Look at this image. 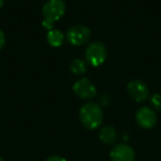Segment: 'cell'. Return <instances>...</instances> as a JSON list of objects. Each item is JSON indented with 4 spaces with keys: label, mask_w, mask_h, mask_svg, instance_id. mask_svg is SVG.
I'll return each instance as SVG.
<instances>
[{
    "label": "cell",
    "mask_w": 161,
    "mask_h": 161,
    "mask_svg": "<svg viewBox=\"0 0 161 161\" xmlns=\"http://www.w3.org/2000/svg\"><path fill=\"white\" fill-rule=\"evenodd\" d=\"M45 161H66V160L60 156H52V157H49Z\"/></svg>",
    "instance_id": "14"
},
{
    "label": "cell",
    "mask_w": 161,
    "mask_h": 161,
    "mask_svg": "<svg viewBox=\"0 0 161 161\" xmlns=\"http://www.w3.org/2000/svg\"><path fill=\"white\" fill-rule=\"evenodd\" d=\"M0 161H3V158H1V157H0Z\"/></svg>",
    "instance_id": "16"
},
{
    "label": "cell",
    "mask_w": 161,
    "mask_h": 161,
    "mask_svg": "<svg viewBox=\"0 0 161 161\" xmlns=\"http://www.w3.org/2000/svg\"><path fill=\"white\" fill-rule=\"evenodd\" d=\"M135 118L136 121L141 128L143 129H151L156 126L157 120H158V117L157 114L152 108L150 107H140L136 112L135 115Z\"/></svg>",
    "instance_id": "6"
},
{
    "label": "cell",
    "mask_w": 161,
    "mask_h": 161,
    "mask_svg": "<svg viewBox=\"0 0 161 161\" xmlns=\"http://www.w3.org/2000/svg\"><path fill=\"white\" fill-rule=\"evenodd\" d=\"M150 104L157 110H161V95L153 94L150 98Z\"/></svg>",
    "instance_id": "12"
},
{
    "label": "cell",
    "mask_w": 161,
    "mask_h": 161,
    "mask_svg": "<svg viewBox=\"0 0 161 161\" xmlns=\"http://www.w3.org/2000/svg\"><path fill=\"white\" fill-rule=\"evenodd\" d=\"M106 58H107V49L105 44L99 41L91 43L85 51V58L88 64L92 66H101L105 62Z\"/></svg>",
    "instance_id": "3"
},
{
    "label": "cell",
    "mask_w": 161,
    "mask_h": 161,
    "mask_svg": "<svg viewBox=\"0 0 161 161\" xmlns=\"http://www.w3.org/2000/svg\"><path fill=\"white\" fill-rule=\"evenodd\" d=\"M69 69L75 75H82L87 69V65H86L85 61L80 60V58H74L69 64Z\"/></svg>",
    "instance_id": "11"
},
{
    "label": "cell",
    "mask_w": 161,
    "mask_h": 161,
    "mask_svg": "<svg viewBox=\"0 0 161 161\" xmlns=\"http://www.w3.org/2000/svg\"><path fill=\"white\" fill-rule=\"evenodd\" d=\"M72 88H73L74 94L83 101H90L97 95L96 86L94 85L92 80H90L86 77L80 78L76 80L72 86Z\"/></svg>",
    "instance_id": "5"
},
{
    "label": "cell",
    "mask_w": 161,
    "mask_h": 161,
    "mask_svg": "<svg viewBox=\"0 0 161 161\" xmlns=\"http://www.w3.org/2000/svg\"><path fill=\"white\" fill-rule=\"evenodd\" d=\"M99 139L105 145H114L117 140V130L113 126H105L99 130Z\"/></svg>",
    "instance_id": "9"
},
{
    "label": "cell",
    "mask_w": 161,
    "mask_h": 161,
    "mask_svg": "<svg viewBox=\"0 0 161 161\" xmlns=\"http://www.w3.org/2000/svg\"><path fill=\"white\" fill-rule=\"evenodd\" d=\"M6 44V36H5V33L1 29H0V50L3 49Z\"/></svg>",
    "instance_id": "13"
},
{
    "label": "cell",
    "mask_w": 161,
    "mask_h": 161,
    "mask_svg": "<svg viewBox=\"0 0 161 161\" xmlns=\"http://www.w3.org/2000/svg\"><path fill=\"white\" fill-rule=\"evenodd\" d=\"M66 5L63 0H47L42 8V27L47 30L53 29V25L65 14Z\"/></svg>",
    "instance_id": "2"
},
{
    "label": "cell",
    "mask_w": 161,
    "mask_h": 161,
    "mask_svg": "<svg viewBox=\"0 0 161 161\" xmlns=\"http://www.w3.org/2000/svg\"><path fill=\"white\" fill-rule=\"evenodd\" d=\"M78 117H80L82 125L86 129L94 130L97 129L102 125L104 119V114L101 105L94 103V102H90V103L84 104L80 108Z\"/></svg>",
    "instance_id": "1"
},
{
    "label": "cell",
    "mask_w": 161,
    "mask_h": 161,
    "mask_svg": "<svg viewBox=\"0 0 161 161\" xmlns=\"http://www.w3.org/2000/svg\"><path fill=\"white\" fill-rule=\"evenodd\" d=\"M127 92L130 98L134 99L137 103L145 102L149 97V88L143 82L139 80H130L127 85Z\"/></svg>",
    "instance_id": "7"
},
{
    "label": "cell",
    "mask_w": 161,
    "mask_h": 161,
    "mask_svg": "<svg viewBox=\"0 0 161 161\" xmlns=\"http://www.w3.org/2000/svg\"><path fill=\"white\" fill-rule=\"evenodd\" d=\"M3 3H5V0H0V9H1V8H3Z\"/></svg>",
    "instance_id": "15"
},
{
    "label": "cell",
    "mask_w": 161,
    "mask_h": 161,
    "mask_svg": "<svg viewBox=\"0 0 161 161\" xmlns=\"http://www.w3.org/2000/svg\"><path fill=\"white\" fill-rule=\"evenodd\" d=\"M66 40L75 47H80L88 42L91 38V30L82 25H76L69 28L65 33Z\"/></svg>",
    "instance_id": "4"
},
{
    "label": "cell",
    "mask_w": 161,
    "mask_h": 161,
    "mask_svg": "<svg viewBox=\"0 0 161 161\" xmlns=\"http://www.w3.org/2000/svg\"><path fill=\"white\" fill-rule=\"evenodd\" d=\"M112 161H135V151L126 143H118L110 151Z\"/></svg>",
    "instance_id": "8"
},
{
    "label": "cell",
    "mask_w": 161,
    "mask_h": 161,
    "mask_svg": "<svg viewBox=\"0 0 161 161\" xmlns=\"http://www.w3.org/2000/svg\"><path fill=\"white\" fill-rule=\"evenodd\" d=\"M47 41L51 47H60L64 43V34L58 29H51L47 31Z\"/></svg>",
    "instance_id": "10"
}]
</instances>
